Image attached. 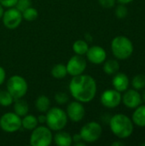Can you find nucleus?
Returning a JSON list of instances; mask_svg holds the SVG:
<instances>
[{
    "label": "nucleus",
    "mask_w": 145,
    "mask_h": 146,
    "mask_svg": "<svg viewBox=\"0 0 145 146\" xmlns=\"http://www.w3.org/2000/svg\"><path fill=\"white\" fill-rule=\"evenodd\" d=\"M69 92L71 96L80 103H89L92 101L97 94V82L95 79L88 74H79L73 76L69 83Z\"/></svg>",
    "instance_id": "nucleus-1"
},
{
    "label": "nucleus",
    "mask_w": 145,
    "mask_h": 146,
    "mask_svg": "<svg viewBox=\"0 0 145 146\" xmlns=\"http://www.w3.org/2000/svg\"><path fill=\"white\" fill-rule=\"evenodd\" d=\"M109 127L111 132L118 139L129 138L134 129V124L130 117L124 114H116L110 118Z\"/></svg>",
    "instance_id": "nucleus-2"
},
{
    "label": "nucleus",
    "mask_w": 145,
    "mask_h": 146,
    "mask_svg": "<svg viewBox=\"0 0 145 146\" xmlns=\"http://www.w3.org/2000/svg\"><path fill=\"white\" fill-rule=\"evenodd\" d=\"M111 50L116 59L126 60L132 55L134 46L130 38L124 35H119L112 39Z\"/></svg>",
    "instance_id": "nucleus-3"
},
{
    "label": "nucleus",
    "mask_w": 145,
    "mask_h": 146,
    "mask_svg": "<svg viewBox=\"0 0 145 146\" xmlns=\"http://www.w3.org/2000/svg\"><path fill=\"white\" fill-rule=\"evenodd\" d=\"M46 117V126L51 131H60L62 130L68 123L67 113L59 107L50 108V110L45 113Z\"/></svg>",
    "instance_id": "nucleus-4"
},
{
    "label": "nucleus",
    "mask_w": 145,
    "mask_h": 146,
    "mask_svg": "<svg viewBox=\"0 0 145 146\" xmlns=\"http://www.w3.org/2000/svg\"><path fill=\"white\" fill-rule=\"evenodd\" d=\"M7 91L12 95L14 99L22 98L28 91L26 80L20 75H13L7 81Z\"/></svg>",
    "instance_id": "nucleus-5"
},
{
    "label": "nucleus",
    "mask_w": 145,
    "mask_h": 146,
    "mask_svg": "<svg viewBox=\"0 0 145 146\" xmlns=\"http://www.w3.org/2000/svg\"><path fill=\"white\" fill-rule=\"evenodd\" d=\"M53 141L51 130L45 126L35 127L30 136V145L32 146H49Z\"/></svg>",
    "instance_id": "nucleus-6"
},
{
    "label": "nucleus",
    "mask_w": 145,
    "mask_h": 146,
    "mask_svg": "<svg viewBox=\"0 0 145 146\" xmlns=\"http://www.w3.org/2000/svg\"><path fill=\"white\" fill-rule=\"evenodd\" d=\"M102 133L103 127L97 121H91L85 124L79 131L82 140L85 143H94L97 141L102 136Z\"/></svg>",
    "instance_id": "nucleus-7"
},
{
    "label": "nucleus",
    "mask_w": 145,
    "mask_h": 146,
    "mask_svg": "<svg viewBox=\"0 0 145 146\" xmlns=\"http://www.w3.org/2000/svg\"><path fill=\"white\" fill-rule=\"evenodd\" d=\"M21 116L15 112H8L0 117V128L6 133H15L21 129Z\"/></svg>",
    "instance_id": "nucleus-8"
},
{
    "label": "nucleus",
    "mask_w": 145,
    "mask_h": 146,
    "mask_svg": "<svg viewBox=\"0 0 145 146\" xmlns=\"http://www.w3.org/2000/svg\"><path fill=\"white\" fill-rule=\"evenodd\" d=\"M22 14L15 7L9 8L3 12L2 21L4 27L8 29L17 28L22 21Z\"/></svg>",
    "instance_id": "nucleus-9"
},
{
    "label": "nucleus",
    "mask_w": 145,
    "mask_h": 146,
    "mask_svg": "<svg viewBox=\"0 0 145 146\" xmlns=\"http://www.w3.org/2000/svg\"><path fill=\"white\" fill-rule=\"evenodd\" d=\"M86 67H87L86 60L83 57V56H79L76 54L68 60L66 65L68 74L71 76H77L84 74Z\"/></svg>",
    "instance_id": "nucleus-10"
},
{
    "label": "nucleus",
    "mask_w": 145,
    "mask_h": 146,
    "mask_svg": "<svg viewBox=\"0 0 145 146\" xmlns=\"http://www.w3.org/2000/svg\"><path fill=\"white\" fill-rule=\"evenodd\" d=\"M122 99V95L121 92L116 91L115 89H108L105 90L100 98L101 104L108 108V109H115L117 108Z\"/></svg>",
    "instance_id": "nucleus-11"
},
{
    "label": "nucleus",
    "mask_w": 145,
    "mask_h": 146,
    "mask_svg": "<svg viewBox=\"0 0 145 146\" xmlns=\"http://www.w3.org/2000/svg\"><path fill=\"white\" fill-rule=\"evenodd\" d=\"M66 113L70 121L73 122H79L85 117V110L82 103L79 101H73L68 105Z\"/></svg>",
    "instance_id": "nucleus-12"
},
{
    "label": "nucleus",
    "mask_w": 145,
    "mask_h": 146,
    "mask_svg": "<svg viewBox=\"0 0 145 146\" xmlns=\"http://www.w3.org/2000/svg\"><path fill=\"white\" fill-rule=\"evenodd\" d=\"M121 102L123 104L128 108L134 110L139 105L142 104V96L141 94L135 89H127L124 92V94L122 96Z\"/></svg>",
    "instance_id": "nucleus-13"
},
{
    "label": "nucleus",
    "mask_w": 145,
    "mask_h": 146,
    "mask_svg": "<svg viewBox=\"0 0 145 146\" xmlns=\"http://www.w3.org/2000/svg\"><path fill=\"white\" fill-rule=\"evenodd\" d=\"M85 55L88 61L96 65L103 63L107 58L106 50L99 45H93L89 47Z\"/></svg>",
    "instance_id": "nucleus-14"
},
{
    "label": "nucleus",
    "mask_w": 145,
    "mask_h": 146,
    "mask_svg": "<svg viewBox=\"0 0 145 146\" xmlns=\"http://www.w3.org/2000/svg\"><path fill=\"white\" fill-rule=\"evenodd\" d=\"M112 85L114 89L120 92L126 91L130 86V80L128 76L124 73H116L112 80Z\"/></svg>",
    "instance_id": "nucleus-15"
},
{
    "label": "nucleus",
    "mask_w": 145,
    "mask_h": 146,
    "mask_svg": "<svg viewBox=\"0 0 145 146\" xmlns=\"http://www.w3.org/2000/svg\"><path fill=\"white\" fill-rule=\"evenodd\" d=\"M53 140L58 146H70L73 144V139L69 133L60 130L54 135Z\"/></svg>",
    "instance_id": "nucleus-16"
},
{
    "label": "nucleus",
    "mask_w": 145,
    "mask_h": 146,
    "mask_svg": "<svg viewBox=\"0 0 145 146\" xmlns=\"http://www.w3.org/2000/svg\"><path fill=\"white\" fill-rule=\"evenodd\" d=\"M134 110L132 115L133 124L139 127H145V105H139Z\"/></svg>",
    "instance_id": "nucleus-17"
},
{
    "label": "nucleus",
    "mask_w": 145,
    "mask_h": 146,
    "mask_svg": "<svg viewBox=\"0 0 145 146\" xmlns=\"http://www.w3.org/2000/svg\"><path fill=\"white\" fill-rule=\"evenodd\" d=\"M35 107L38 112L46 113L50 108V101L45 95H40L35 101Z\"/></svg>",
    "instance_id": "nucleus-18"
},
{
    "label": "nucleus",
    "mask_w": 145,
    "mask_h": 146,
    "mask_svg": "<svg viewBox=\"0 0 145 146\" xmlns=\"http://www.w3.org/2000/svg\"><path fill=\"white\" fill-rule=\"evenodd\" d=\"M13 104H14V112L16 115H18L21 117L27 115L29 107H28V104L25 100H23L21 98L15 99V103H13Z\"/></svg>",
    "instance_id": "nucleus-19"
},
{
    "label": "nucleus",
    "mask_w": 145,
    "mask_h": 146,
    "mask_svg": "<svg viewBox=\"0 0 145 146\" xmlns=\"http://www.w3.org/2000/svg\"><path fill=\"white\" fill-rule=\"evenodd\" d=\"M38 125V118L33 115H26L21 119V127L26 130L32 131Z\"/></svg>",
    "instance_id": "nucleus-20"
},
{
    "label": "nucleus",
    "mask_w": 145,
    "mask_h": 146,
    "mask_svg": "<svg viewBox=\"0 0 145 146\" xmlns=\"http://www.w3.org/2000/svg\"><path fill=\"white\" fill-rule=\"evenodd\" d=\"M120 70V63L115 59H109L103 62V71L109 75H113Z\"/></svg>",
    "instance_id": "nucleus-21"
},
{
    "label": "nucleus",
    "mask_w": 145,
    "mask_h": 146,
    "mask_svg": "<svg viewBox=\"0 0 145 146\" xmlns=\"http://www.w3.org/2000/svg\"><path fill=\"white\" fill-rule=\"evenodd\" d=\"M89 49L88 42L83 39H78L73 44V50L76 55L84 56Z\"/></svg>",
    "instance_id": "nucleus-22"
},
{
    "label": "nucleus",
    "mask_w": 145,
    "mask_h": 146,
    "mask_svg": "<svg viewBox=\"0 0 145 146\" xmlns=\"http://www.w3.org/2000/svg\"><path fill=\"white\" fill-rule=\"evenodd\" d=\"M67 74H68V71H67L66 65L62 63H58L55 65L51 69V75L55 79H57V80L64 79L67 76Z\"/></svg>",
    "instance_id": "nucleus-23"
},
{
    "label": "nucleus",
    "mask_w": 145,
    "mask_h": 146,
    "mask_svg": "<svg viewBox=\"0 0 145 146\" xmlns=\"http://www.w3.org/2000/svg\"><path fill=\"white\" fill-rule=\"evenodd\" d=\"M15 99L7 90L0 91V105L3 107H9L13 104Z\"/></svg>",
    "instance_id": "nucleus-24"
},
{
    "label": "nucleus",
    "mask_w": 145,
    "mask_h": 146,
    "mask_svg": "<svg viewBox=\"0 0 145 146\" xmlns=\"http://www.w3.org/2000/svg\"><path fill=\"white\" fill-rule=\"evenodd\" d=\"M132 86L133 89L139 91L145 88V75L144 74H137L132 80Z\"/></svg>",
    "instance_id": "nucleus-25"
},
{
    "label": "nucleus",
    "mask_w": 145,
    "mask_h": 146,
    "mask_svg": "<svg viewBox=\"0 0 145 146\" xmlns=\"http://www.w3.org/2000/svg\"><path fill=\"white\" fill-rule=\"evenodd\" d=\"M22 17L24 20L28 21H35L38 16V12L35 8H32V6L25 9L23 12H21Z\"/></svg>",
    "instance_id": "nucleus-26"
},
{
    "label": "nucleus",
    "mask_w": 145,
    "mask_h": 146,
    "mask_svg": "<svg viewBox=\"0 0 145 146\" xmlns=\"http://www.w3.org/2000/svg\"><path fill=\"white\" fill-rule=\"evenodd\" d=\"M115 15L118 19H125L128 15V9L126 4L120 3L115 10Z\"/></svg>",
    "instance_id": "nucleus-27"
},
{
    "label": "nucleus",
    "mask_w": 145,
    "mask_h": 146,
    "mask_svg": "<svg viewBox=\"0 0 145 146\" xmlns=\"http://www.w3.org/2000/svg\"><path fill=\"white\" fill-rule=\"evenodd\" d=\"M32 6V1L31 0H17V3L15 4V8L23 12L25 9Z\"/></svg>",
    "instance_id": "nucleus-28"
},
{
    "label": "nucleus",
    "mask_w": 145,
    "mask_h": 146,
    "mask_svg": "<svg viewBox=\"0 0 145 146\" xmlns=\"http://www.w3.org/2000/svg\"><path fill=\"white\" fill-rule=\"evenodd\" d=\"M55 101L58 104H65L68 101V96L65 92H57L55 95Z\"/></svg>",
    "instance_id": "nucleus-29"
},
{
    "label": "nucleus",
    "mask_w": 145,
    "mask_h": 146,
    "mask_svg": "<svg viewBox=\"0 0 145 146\" xmlns=\"http://www.w3.org/2000/svg\"><path fill=\"white\" fill-rule=\"evenodd\" d=\"M99 4L105 9H111L115 5L116 0H98Z\"/></svg>",
    "instance_id": "nucleus-30"
},
{
    "label": "nucleus",
    "mask_w": 145,
    "mask_h": 146,
    "mask_svg": "<svg viewBox=\"0 0 145 146\" xmlns=\"http://www.w3.org/2000/svg\"><path fill=\"white\" fill-rule=\"evenodd\" d=\"M17 3V0H0V4L5 8H12L15 7Z\"/></svg>",
    "instance_id": "nucleus-31"
},
{
    "label": "nucleus",
    "mask_w": 145,
    "mask_h": 146,
    "mask_svg": "<svg viewBox=\"0 0 145 146\" xmlns=\"http://www.w3.org/2000/svg\"><path fill=\"white\" fill-rule=\"evenodd\" d=\"M5 78H6V72L4 68L0 66V86L4 82Z\"/></svg>",
    "instance_id": "nucleus-32"
},
{
    "label": "nucleus",
    "mask_w": 145,
    "mask_h": 146,
    "mask_svg": "<svg viewBox=\"0 0 145 146\" xmlns=\"http://www.w3.org/2000/svg\"><path fill=\"white\" fill-rule=\"evenodd\" d=\"M72 139H73V143H74V144L79 143V142H80V141H83V140H82V138H81V136H80L79 133L74 134V135L72 137Z\"/></svg>",
    "instance_id": "nucleus-33"
},
{
    "label": "nucleus",
    "mask_w": 145,
    "mask_h": 146,
    "mask_svg": "<svg viewBox=\"0 0 145 146\" xmlns=\"http://www.w3.org/2000/svg\"><path fill=\"white\" fill-rule=\"evenodd\" d=\"M38 123H45V121H46L45 115H39V116L38 117Z\"/></svg>",
    "instance_id": "nucleus-34"
},
{
    "label": "nucleus",
    "mask_w": 145,
    "mask_h": 146,
    "mask_svg": "<svg viewBox=\"0 0 145 146\" xmlns=\"http://www.w3.org/2000/svg\"><path fill=\"white\" fill-rule=\"evenodd\" d=\"M118 3H122V4H128V3H132V1H134V0H116Z\"/></svg>",
    "instance_id": "nucleus-35"
},
{
    "label": "nucleus",
    "mask_w": 145,
    "mask_h": 146,
    "mask_svg": "<svg viewBox=\"0 0 145 146\" xmlns=\"http://www.w3.org/2000/svg\"><path fill=\"white\" fill-rule=\"evenodd\" d=\"M111 145L112 146H124L125 145V144H124L123 142H121V141H115V142H113Z\"/></svg>",
    "instance_id": "nucleus-36"
},
{
    "label": "nucleus",
    "mask_w": 145,
    "mask_h": 146,
    "mask_svg": "<svg viewBox=\"0 0 145 146\" xmlns=\"http://www.w3.org/2000/svg\"><path fill=\"white\" fill-rule=\"evenodd\" d=\"M85 39H86V40H85L86 42H89V41L91 42V41H92V37H91V35L90 33H86V34H85Z\"/></svg>",
    "instance_id": "nucleus-37"
},
{
    "label": "nucleus",
    "mask_w": 145,
    "mask_h": 146,
    "mask_svg": "<svg viewBox=\"0 0 145 146\" xmlns=\"http://www.w3.org/2000/svg\"><path fill=\"white\" fill-rule=\"evenodd\" d=\"M3 12H4V10H3V7L0 4V20H1V19H2V17H3Z\"/></svg>",
    "instance_id": "nucleus-38"
},
{
    "label": "nucleus",
    "mask_w": 145,
    "mask_h": 146,
    "mask_svg": "<svg viewBox=\"0 0 145 146\" xmlns=\"http://www.w3.org/2000/svg\"><path fill=\"white\" fill-rule=\"evenodd\" d=\"M142 100H143V102H144L145 103V90L144 91L143 95H142Z\"/></svg>",
    "instance_id": "nucleus-39"
},
{
    "label": "nucleus",
    "mask_w": 145,
    "mask_h": 146,
    "mask_svg": "<svg viewBox=\"0 0 145 146\" xmlns=\"http://www.w3.org/2000/svg\"><path fill=\"white\" fill-rule=\"evenodd\" d=\"M141 145L145 146V142H144V143H142V144H141Z\"/></svg>",
    "instance_id": "nucleus-40"
}]
</instances>
